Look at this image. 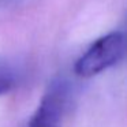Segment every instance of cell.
<instances>
[{
  "label": "cell",
  "mask_w": 127,
  "mask_h": 127,
  "mask_svg": "<svg viewBox=\"0 0 127 127\" xmlns=\"http://www.w3.org/2000/svg\"><path fill=\"white\" fill-rule=\"evenodd\" d=\"M127 55V41L123 32H112L89 47L75 63V72L82 78H90L109 68Z\"/></svg>",
  "instance_id": "1"
},
{
  "label": "cell",
  "mask_w": 127,
  "mask_h": 127,
  "mask_svg": "<svg viewBox=\"0 0 127 127\" xmlns=\"http://www.w3.org/2000/svg\"><path fill=\"white\" fill-rule=\"evenodd\" d=\"M70 100L68 82L56 79L42 96L26 127H62Z\"/></svg>",
  "instance_id": "2"
},
{
  "label": "cell",
  "mask_w": 127,
  "mask_h": 127,
  "mask_svg": "<svg viewBox=\"0 0 127 127\" xmlns=\"http://www.w3.org/2000/svg\"><path fill=\"white\" fill-rule=\"evenodd\" d=\"M23 68L17 60L7 56H0V96L12 92L21 85Z\"/></svg>",
  "instance_id": "3"
},
{
  "label": "cell",
  "mask_w": 127,
  "mask_h": 127,
  "mask_svg": "<svg viewBox=\"0 0 127 127\" xmlns=\"http://www.w3.org/2000/svg\"><path fill=\"white\" fill-rule=\"evenodd\" d=\"M124 33V36H126V41H127V29H126V32H123Z\"/></svg>",
  "instance_id": "4"
}]
</instances>
